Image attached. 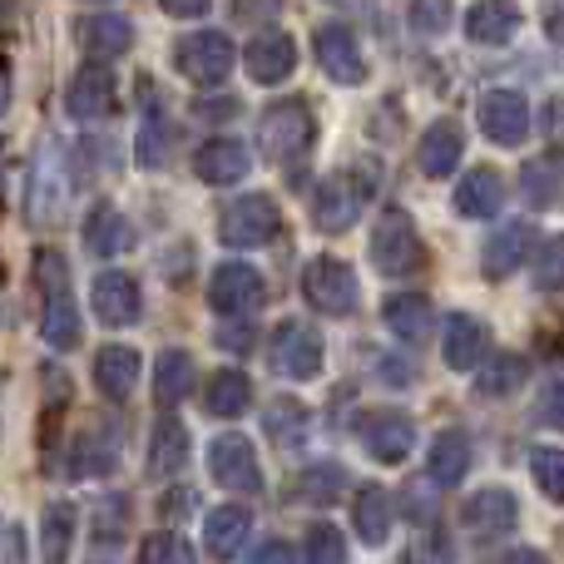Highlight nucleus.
I'll return each instance as SVG.
<instances>
[{
    "label": "nucleus",
    "instance_id": "f257e3e1",
    "mask_svg": "<svg viewBox=\"0 0 564 564\" xmlns=\"http://www.w3.org/2000/svg\"><path fill=\"white\" fill-rule=\"evenodd\" d=\"M35 278H40V292H45L40 337H45L55 351H75L79 347V312H75V302H69V263L59 253H40Z\"/></svg>",
    "mask_w": 564,
    "mask_h": 564
},
{
    "label": "nucleus",
    "instance_id": "f03ea898",
    "mask_svg": "<svg viewBox=\"0 0 564 564\" xmlns=\"http://www.w3.org/2000/svg\"><path fill=\"white\" fill-rule=\"evenodd\" d=\"M421 258H426V248H421V238H416V224H411L401 208H387V214L377 218V228H371V263H377V273L406 278L421 268Z\"/></svg>",
    "mask_w": 564,
    "mask_h": 564
},
{
    "label": "nucleus",
    "instance_id": "7ed1b4c3",
    "mask_svg": "<svg viewBox=\"0 0 564 564\" xmlns=\"http://www.w3.org/2000/svg\"><path fill=\"white\" fill-rule=\"evenodd\" d=\"M234 59H238V50H234V40H228L224 30H198V35H184L174 45L178 75L194 79V85H204V89L224 85V79L234 75Z\"/></svg>",
    "mask_w": 564,
    "mask_h": 564
},
{
    "label": "nucleus",
    "instance_id": "20e7f679",
    "mask_svg": "<svg viewBox=\"0 0 564 564\" xmlns=\"http://www.w3.org/2000/svg\"><path fill=\"white\" fill-rule=\"evenodd\" d=\"M312 109L302 105V99H278L273 109L263 115V124H258V144H263L268 159H278V164H292V159H302L312 149Z\"/></svg>",
    "mask_w": 564,
    "mask_h": 564
},
{
    "label": "nucleus",
    "instance_id": "39448f33",
    "mask_svg": "<svg viewBox=\"0 0 564 564\" xmlns=\"http://www.w3.org/2000/svg\"><path fill=\"white\" fill-rule=\"evenodd\" d=\"M282 228V214L268 194H243L224 208V224H218V238L228 248H263L273 243Z\"/></svg>",
    "mask_w": 564,
    "mask_h": 564
},
{
    "label": "nucleus",
    "instance_id": "423d86ee",
    "mask_svg": "<svg viewBox=\"0 0 564 564\" xmlns=\"http://www.w3.org/2000/svg\"><path fill=\"white\" fill-rule=\"evenodd\" d=\"M268 361L282 381H312L322 371V337L297 317L278 322L273 341H268Z\"/></svg>",
    "mask_w": 564,
    "mask_h": 564
},
{
    "label": "nucleus",
    "instance_id": "0eeeda50",
    "mask_svg": "<svg viewBox=\"0 0 564 564\" xmlns=\"http://www.w3.org/2000/svg\"><path fill=\"white\" fill-rule=\"evenodd\" d=\"M65 194H69V178H65V164H59V144H40L35 169H30V188H25L30 228L55 224L59 208H65Z\"/></svg>",
    "mask_w": 564,
    "mask_h": 564
},
{
    "label": "nucleus",
    "instance_id": "6e6552de",
    "mask_svg": "<svg viewBox=\"0 0 564 564\" xmlns=\"http://www.w3.org/2000/svg\"><path fill=\"white\" fill-rule=\"evenodd\" d=\"M302 292L327 317H351L357 312V273L341 258H312L307 273H302Z\"/></svg>",
    "mask_w": 564,
    "mask_h": 564
},
{
    "label": "nucleus",
    "instance_id": "1a4fd4ad",
    "mask_svg": "<svg viewBox=\"0 0 564 564\" xmlns=\"http://www.w3.org/2000/svg\"><path fill=\"white\" fill-rule=\"evenodd\" d=\"M208 476L224 490H234V496H258L263 490V466L253 456V441L234 436V431L214 436V446H208Z\"/></svg>",
    "mask_w": 564,
    "mask_h": 564
},
{
    "label": "nucleus",
    "instance_id": "9d476101",
    "mask_svg": "<svg viewBox=\"0 0 564 564\" xmlns=\"http://www.w3.org/2000/svg\"><path fill=\"white\" fill-rule=\"evenodd\" d=\"M268 297V282L258 268L248 263H224L208 282V302H214L218 317H253Z\"/></svg>",
    "mask_w": 564,
    "mask_h": 564
},
{
    "label": "nucleus",
    "instance_id": "9b49d317",
    "mask_svg": "<svg viewBox=\"0 0 564 564\" xmlns=\"http://www.w3.org/2000/svg\"><path fill=\"white\" fill-rule=\"evenodd\" d=\"M361 446H367L371 460H381V466H401V460L411 456V446H416V421L401 416V411H371L367 421H361Z\"/></svg>",
    "mask_w": 564,
    "mask_h": 564
},
{
    "label": "nucleus",
    "instance_id": "f8f14e48",
    "mask_svg": "<svg viewBox=\"0 0 564 564\" xmlns=\"http://www.w3.org/2000/svg\"><path fill=\"white\" fill-rule=\"evenodd\" d=\"M312 45H317V65L332 85H361V79H367V59H361V45L347 25H337V20L317 25Z\"/></svg>",
    "mask_w": 564,
    "mask_h": 564
},
{
    "label": "nucleus",
    "instance_id": "ddd939ff",
    "mask_svg": "<svg viewBox=\"0 0 564 564\" xmlns=\"http://www.w3.org/2000/svg\"><path fill=\"white\" fill-rule=\"evenodd\" d=\"M89 302H95V317L105 327H134L144 317V297H139V282L129 273H99L89 288Z\"/></svg>",
    "mask_w": 564,
    "mask_h": 564
},
{
    "label": "nucleus",
    "instance_id": "4468645a",
    "mask_svg": "<svg viewBox=\"0 0 564 564\" xmlns=\"http://www.w3.org/2000/svg\"><path fill=\"white\" fill-rule=\"evenodd\" d=\"M480 129H486V139L490 144H520L525 139V129H530V105H525V95H516V89H490L486 99H480Z\"/></svg>",
    "mask_w": 564,
    "mask_h": 564
},
{
    "label": "nucleus",
    "instance_id": "2eb2a0df",
    "mask_svg": "<svg viewBox=\"0 0 564 564\" xmlns=\"http://www.w3.org/2000/svg\"><path fill=\"white\" fill-rule=\"evenodd\" d=\"M361 204H367V188H357L347 174H337L317 188L312 218H317V228H327V234H347V228L361 218Z\"/></svg>",
    "mask_w": 564,
    "mask_h": 564
},
{
    "label": "nucleus",
    "instance_id": "dca6fc26",
    "mask_svg": "<svg viewBox=\"0 0 564 564\" xmlns=\"http://www.w3.org/2000/svg\"><path fill=\"white\" fill-rule=\"evenodd\" d=\"M243 59H248L253 85H282V79L297 69V45H292V35H282V30H263V35L248 40Z\"/></svg>",
    "mask_w": 564,
    "mask_h": 564
},
{
    "label": "nucleus",
    "instance_id": "f3484780",
    "mask_svg": "<svg viewBox=\"0 0 564 564\" xmlns=\"http://www.w3.org/2000/svg\"><path fill=\"white\" fill-rule=\"evenodd\" d=\"M65 109L79 119V124H95L115 109V75L109 65H85L75 79H69V95H65Z\"/></svg>",
    "mask_w": 564,
    "mask_h": 564
},
{
    "label": "nucleus",
    "instance_id": "a211bd4d",
    "mask_svg": "<svg viewBox=\"0 0 564 564\" xmlns=\"http://www.w3.org/2000/svg\"><path fill=\"white\" fill-rule=\"evenodd\" d=\"M460 520H466L470 535L496 540V535H510V530L520 525V506H516V496H510V490H480V496L466 500Z\"/></svg>",
    "mask_w": 564,
    "mask_h": 564
},
{
    "label": "nucleus",
    "instance_id": "6ab92c4d",
    "mask_svg": "<svg viewBox=\"0 0 564 564\" xmlns=\"http://www.w3.org/2000/svg\"><path fill=\"white\" fill-rule=\"evenodd\" d=\"M460 154H466V134H460L456 119H436L416 144V164H421V174H431V178H451Z\"/></svg>",
    "mask_w": 564,
    "mask_h": 564
},
{
    "label": "nucleus",
    "instance_id": "aec40b11",
    "mask_svg": "<svg viewBox=\"0 0 564 564\" xmlns=\"http://www.w3.org/2000/svg\"><path fill=\"white\" fill-rule=\"evenodd\" d=\"M248 169H253V154H248L238 139H208V144L194 154V174L214 188L248 178Z\"/></svg>",
    "mask_w": 564,
    "mask_h": 564
},
{
    "label": "nucleus",
    "instance_id": "412c9836",
    "mask_svg": "<svg viewBox=\"0 0 564 564\" xmlns=\"http://www.w3.org/2000/svg\"><path fill=\"white\" fill-rule=\"evenodd\" d=\"M520 30V6L516 0H476L466 15V35L476 45H510Z\"/></svg>",
    "mask_w": 564,
    "mask_h": 564
},
{
    "label": "nucleus",
    "instance_id": "4be33fe9",
    "mask_svg": "<svg viewBox=\"0 0 564 564\" xmlns=\"http://www.w3.org/2000/svg\"><path fill=\"white\" fill-rule=\"evenodd\" d=\"M490 347V332L480 317H466V312H456V317L446 322V341H441V357H446L451 371H470L480 357H486Z\"/></svg>",
    "mask_w": 564,
    "mask_h": 564
},
{
    "label": "nucleus",
    "instance_id": "5701e85b",
    "mask_svg": "<svg viewBox=\"0 0 564 564\" xmlns=\"http://www.w3.org/2000/svg\"><path fill=\"white\" fill-rule=\"evenodd\" d=\"M351 486L347 466H337V460H317V466L297 470L288 486V496L297 500V506H332V500L341 496V490Z\"/></svg>",
    "mask_w": 564,
    "mask_h": 564
},
{
    "label": "nucleus",
    "instance_id": "b1692460",
    "mask_svg": "<svg viewBox=\"0 0 564 564\" xmlns=\"http://www.w3.org/2000/svg\"><path fill=\"white\" fill-rule=\"evenodd\" d=\"M456 208L466 218H496L506 208V178L496 169H470L456 184Z\"/></svg>",
    "mask_w": 564,
    "mask_h": 564
},
{
    "label": "nucleus",
    "instance_id": "393cba45",
    "mask_svg": "<svg viewBox=\"0 0 564 564\" xmlns=\"http://www.w3.org/2000/svg\"><path fill=\"white\" fill-rule=\"evenodd\" d=\"M248 535H253V516H248L243 506H218L214 516L204 520V545L214 560H234Z\"/></svg>",
    "mask_w": 564,
    "mask_h": 564
},
{
    "label": "nucleus",
    "instance_id": "a878e982",
    "mask_svg": "<svg viewBox=\"0 0 564 564\" xmlns=\"http://www.w3.org/2000/svg\"><path fill=\"white\" fill-rule=\"evenodd\" d=\"M525 253H530V224H506V228H496L490 234V243H486V278L490 282H506L510 273H516L520 263H525Z\"/></svg>",
    "mask_w": 564,
    "mask_h": 564
},
{
    "label": "nucleus",
    "instance_id": "bb28decb",
    "mask_svg": "<svg viewBox=\"0 0 564 564\" xmlns=\"http://www.w3.org/2000/svg\"><path fill=\"white\" fill-rule=\"evenodd\" d=\"M129 224H124V214H119L115 204H95L85 214V248L95 258H119L129 248Z\"/></svg>",
    "mask_w": 564,
    "mask_h": 564
},
{
    "label": "nucleus",
    "instance_id": "cd10ccee",
    "mask_svg": "<svg viewBox=\"0 0 564 564\" xmlns=\"http://www.w3.org/2000/svg\"><path fill=\"white\" fill-rule=\"evenodd\" d=\"M95 381L109 401H129L139 381V351L134 347H105L95 357Z\"/></svg>",
    "mask_w": 564,
    "mask_h": 564
},
{
    "label": "nucleus",
    "instance_id": "c85d7f7f",
    "mask_svg": "<svg viewBox=\"0 0 564 564\" xmlns=\"http://www.w3.org/2000/svg\"><path fill=\"white\" fill-rule=\"evenodd\" d=\"M188 391H194V357L178 351V347L159 351V361H154V401L169 411V406H178Z\"/></svg>",
    "mask_w": 564,
    "mask_h": 564
},
{
    "label": "nucleus",
    "instance_id": "c756f323",
    "mask_svg": "<svg viewBox=\"0 0 564 564\" xmlns=\"http://www.w3.org/2000/svg\"><path fill=\"white\" fill-rule=\"evenodd\" d=\"M431 480L436 486H460L470 470V441L460 436V431H441L436 441H431V460H426Z\"/></svg>",
    "mask_w": 564,
    "mask_h": 564
},
{
    "label": "nucleus",
    "instance_id": "7c9ffc66",
    "mask_svg": "<svg viewBox=\"0 0 564 564\" xmlns=\"http://www.w3.org/2000/svg\"><path fill=\"white\" fill-rule=\"evenodd\" d=\"M520 188H525V204L535 214H550L560 204V154H540L520 169Z\"/></svg>",
    "mask_w": 564,
    "mask_h": 564
},
{
    "label": "nucleus",
    "instance_id": "2f4dec72",
    "mask_svg": "<svg viewBox=\"0 0 564 564\" xmlns=\"http://www.w3.org/2000/svg\"><path fill=\"white\" fill-rule=\"evenodd\" d=\"M188 460V431L184 421H159L154 431V446H149V476H178Z\"/></svg>",
    "mask_w": 564,
    "mask_h": 564
},
{
    "label": "nucleus",
    "instance_id": "473e14b6",
    "mask_svg": "<svg viewBox=\"0 0 564 564\" xmlns=\"http://www.w3.org/2000/svg\"><path fill=\"white\" fill-rule=\"evenodd\" d=\"M351 520H357V535L367 540L371 550L387 545V535H391V496L381 486H367L357 496V506H351Z\"/></svg>",
    "mask_w": 564,
    "mask_h": 564
},
{
    "label": "nucleus",
    "instance_id": "72a5a7b5",
    "mask_svg": "<svg viewBox=\"0 0 564 564\" xmlns=\"http://www.w3.org/2000/svg\"><path fill=\"white\" fill-rule=\"evenodd\" d=\"M79 40H85L89 55L115 59V55H124V50L134 45V25H129L124 15H95V20H85Z\"/></svg>",
    "mask_w": 564,
    "mask_h": 564
},
{
    "label": "nucleus",
    "instance_id": "f704fd0d",
    "mask_svg": "<svg viewBox=\"0 0 564 564\" xmlns=\"http://www.w3.org/2000/svg\"><path fill=\"white\" fill-rule=\"evenodd\" d=\"M530 381V361L525 357H516V351H506V357H496L486 371H480V381H476V397H486V401H506V397H516L520 387Z\"/></svg>",
    "mask_w": 564,
    "mask_h": 564
},
{
    "label": "nucleus",
    "instance_id": "c9c22d12",
    "mask_svg": "<svg viewBox=\"0 0 564 564\" xmlns=\"http://www.w3.org/2000/svg\"><path fill=\"white\" fill-rule=\"evenodd\" d=\"M248 401H253V381L243 377V371H214V381H208L204 391V406L214 411V416H243Z\"/></svg>",
    "mask_w": 564,
    "mask_h": 564
},
{
    "label": "nucleus",
    "instance_id": "e433bc0d",
    "mask_svg": "<svg viewBox=\"0 0 564 564\" xmlns=\"http://www.w3.org/2000/svg\"><path fill=\"white\" fill-rule=\"evenodd\" d=\"M387 327H391V337H401V341H426L431 337V302L426 297H391L387 302Z\"/></svg>",
    "mask_w": 564,
    "mask_h": 564
},
{
    "label": "nucleus",
    "instance_id": "4c0bfd02",
    "mask_svg": "<svg viewBox=\"0 0 564 564\" xmlns=\"http://www.w3.org/2000/svg\"><path fill=\"white\" fill-rule=\"evenodd\" d=\"M307 421H312V411L302 406V401H292V397H278L273 406H268V436L278 441L282 451L288 446H297V441H307Z\"/></svg>",
    "mask_w": 564,
    "mask_h": 564
},
{
    "label": "nucleus",
    "instance_id": "58836bf2",
    "mask_svg": "<svg viewBox=\"0 0 564 564\" xmlns=\"http://www.w3.org/2000/svg\"><path fill=\"white\" fill-rule=\"evenodd\" d=\"M40 535H45V564H65L69 545H75V506H69V500H55V506L45 510Z\"/></svg>",
    "mask_w": 564,
    "mask_h": 564
},
{
    "label": "nucleus",
    "instance_id": "ea45409f",
    "mask_svg": "<svg viewBox=\"0 0 564 564\" xmlns=\"http://www.w3.org/2000/svg\"><path fill=\"white\" fill-rule=\"evenodd\" d=\"M115 436H109V431H99V436H85L79 441V451H75V476H109V470H115Z\"/></svg>",
    "mask_w": 564,
    "mask_h": 564
},
{
    "label": "nucleus",
    "instance_id": "a19ab883",
    "mask_svg": "<svg viewBox=\"0 0 564 564\" xmlns=\"http://www.w3.org/2000/svg\"><path fill=\"white\" fill-rule=\"evenodd\" d=\"M530 470H535L545 500H564V456L555 446H535V451H530Z\"/></svg>",
    "mask_w": 564,
    "mask_h": 564
},
{
    "label": "nucleus",
    "instance_id": "79ce46f5",
    "mask_svg": "<svg viewBox=\"0 0 564 564\" xmlns=\"http://www.w3.org/2000/svg\"><path fill=\"white\" fill-rule=\"evenodd\" d=\"M307 564H347V540H341L337 525L307 530Z\"/></svg>",
    "mask_w": 564,
    "mask_h": 564
},
{
    "label": "nucleus",
    "instance_id": "37998d69",
    "mask_svg": "<svg viewBox=\"0 0 564 564\" xmlns=\"http://www.w3.org/2000/svg\"><path fill=\"white\" fill-rule=\"evenodd\" d=\"M411 30L426 40L451 30V0H411Z\"/></svg>",
    "mask_w": 564,
    "mask_h": 564
},
{
    "label": "nucleus",
    "instance_id": "c03bdc74",
    "mask_svg": "<svg viewBox=\"0 0 564 564\" xmlns=\"http://www.w3.org/2000/svg\"><path fill=\"white\" fill-rule=\"evenodd\" d=\"M139 564H194V555H188V545L178 535L159 530V535L144 540V550H139Z\"/></svg>",
    "mask_w": 564,
    "mask_h": 564
},
{
    "label": "nucleus",
    "instance_id": "a18cd8bd",
    "mask_svg": "<svg viewBox=\"0 0 564 564\" xmlns=\"http://www.w3.org/2000/svg\"><path fill=\"white\" fill-rule=\"evenodd\" d=\"M139 159H144L149 169L164 164V124H159V109L144 105V134H139Z\"/></svg>",
    "mask_w": 564,
    "mask_h": 564
},
{
    "label": "nucleus",
    "instance_id": "49530a36",
    "mask_svg": "<svg viewBox=\"0 0 564 564\" xmlns=\"http://www.w3.org/2000/svg\"><path fill=\"white\" fill-rule=\"evenodd\" d=\"M397 564H451V540H441V535L411 540V550Z\"/></svg>",
    "mask_w": 564,
    "mask_h": 564
},
{
    "label": "nucleus",
    "instance_id": "de8ad7c7",
    "mask_svg": "<svg viewBox=\"0 0 564 564\" xmlns=\"http://www.w3.org/2000/svg\"><path fill=\"white\" fill-rule=\"evenodd\" d=\"M560 258H564V243L550 238L545 253H540V268H535V288L540 292H560Z\"/></svg>",
    "mask_w": 564,
    "mask_h": 564
},
{
    "label": "nucleus",
    "instance_id": "09e8293b",
    "mask_svg": "<svg viewBox=\"0 0 564 564\" xmlns=\"http://www.w3.org/2000/svg\"><path fill=\"white\" fill-rule=\"evenodd\" d=\"M535 416H540V426H560V377H550L545 387H540V406H535Z\"/></svg>",
    "mask_w": 564,
    "mask_h": 564
},
{
    "label": "nucleus",
    "instance_id": "8fccbe9b",
    "mask_svg": "<svg viewBox=\"0 0 564 564\" xmlns=\"http://www.w3.org/2000/svg\"><path fill=\"white\" fill-rule=\"evenodd\" d=\"M248 564H292V550L282 540H263V545L248 555Z\"/></svg>",
    "mask_w": 564,
    "mask_h": 564
},
{
    "label": "nucleus",
    "instance_id": "3c124183",
    "mask_svg": "<svg viewBox=\"0 0 564 564\" xmlns=\"http://www.w3.org/2000/svg\"><path fill=\"white\" fill-rule=\"evenodd\" d=\"M164 6V15H174V20H198L208 10V0H159Z\"/></svg>",
    "mask_w": 564,
    "mask_h": 564
},
{
    "label": "nucleus",
    "instance_id": "603ef678",
    "mask_svg": "<svg viewBox=\"0 0 564 564\" xmlns=\"http://www.w3.org/2000/svg\"><path fill=\"white\" fill-rule=\"evenodd\" d=\"M278 10V0H238V15L243 20H268Z\"/></svg>",
    "mask_w": 564,
    "mask_h": 564
},
{
    "label": "nucleus",
    "instance_id": "864d4df0",
    "mask_svg": "<svg viewBox=\"0 0 564 564\" xmlns=\"http://www.w3.org/2000/svg\"><path fill=\"white\" fill-rule=\"evenodd\" d=\"M198 115H204V119H228V115H238V105H234V99H204V105H198Z\"/></svg>",
    "mask_w": 564,
    "mask_h": 564
},
{
    "label": "nucleus",
    "instance_id": "5fc2aeb1",
    "mask_svg": "<svg viewBox=\"0 0 564 564\" xmlns=\"http://www.w3.org/2000/svg\"><path fill=\"white\" fill-rule=\"evenodd\" d=\"M506 564H550V560L540 555V550H510Z\"/></svg>",
    "mask_w": 564,
    "mask_h": 564
},
{
    "label": "nucleus",
    "instance_id": "6e6d98bb",
    "mask_svg": "<svg viewBox=\"0 0 564 564\" xmlns=\"http://www.w3.org/2000/svg\"><path fill=\"white\" fill-rule=\"evenodd\" d=\"M6 564H25V550H20V530L6 540Z\"/></svg>",
    "mask_w": 564,
    "mask_h": 564
},
{
    "label": "nucleus",
    "instance_id": "4d7b16f0",
    "mask_svg": "<svg viewBox=\"0 0 564 564\" xmlns=\"http://www.w3.org/2000/svg\"><path fill=\"white\" fill-rule=\"evenodd\" d=\"M224 347L228 351H243V347H253V341H248V332H224Z\"/></svg>",
    "mask_w": 564,
    "mask_h": 564
},
{
    "label": "nucleus",
    "instance_id": "13d9d810",
    "mask_svg": "<svg viewBox=\"0 0 564 564\" xmlns=\"http://www.w3.org/2000/svg\"><path fill=\"white\" fill-rule=\"evenodd\" d=\"M6 109H10V69L0 65V115H6Z\"/></svg>",
    "mask_w": 564,
    "mask_h": 564
},
{
    "label": "nucleus",
    "instance_id": "bf43d9fd",
    "mask_svg": "<svg viewBox=\"0 0 564 564\" xmlns=\"http://www.w3.org/2000/svg\"><path fill=\"white\" fill-rule=\"evenodd\" d=\"M10 25V6H6V0H0V30H6Z\"/></svg>",
    "mask_w": 564,
    "mask_h": 564
}]
</instances>
